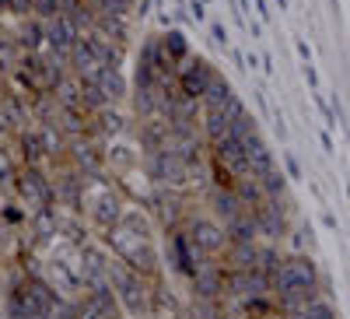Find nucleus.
<instances>
[{
  "instance_id": "obj_1",
  "label": "nucleus",
  "mask_w": 350,
  "mask_h": 319,
  "mask_svg": "<svg viewBox=\"0 0 350 319\" xmlns=\"http://www.w3.org/2000/svg\"><path fill=\"white\" fill-rule=\"evenodd\" d=\"M102 246L116 256V259H123V264L144 277H161V256L154 249V239L148 235H137V231L123 228L120 221H116L112 228L102 231Z\"/></svg>"
},
{
  "instance_id": "obj_2",
  "label": "nucleus",
  "mask_w": 350,
  "mask_h": 319,
  "mask_svg": "<svg viewBox=\"0 0 350 319\" xmlns=\"http://www.w3.org/2000/svg\"><path fill=\"white\" fill-rule=\"evenodd\" d=\"M123 207H126V204H123L120 186H112L105 176L84 179V211H88V218L95 221L98 231H105V228H112L116 221H120Z\"/></svg>"
},
{
  "instance_id": "obj_3",
  "label": "nucleus",
  "mask_w": 350,
  "mask_h": 319,
  "mask_svg": "<svg viewBox=\"0 0 350 319\" xmlns=\"http://www.w3.org/2000/svg\"><path fill=\"white\" fill-rule=\"evenodd\" d=\"M298 288H319V264L308 253H284L277 270L270 274V295H287Z\"/></svg>"
},
{
  "instance_id": "obj_4",
  "label": "nucleus",
  "mask_w": 350,
  "mask_h": 319,
  "mask_svg": "<svg viewBox=\"0 0 350 319\" xmlns=\"http://www.w3.org/2000/svg\"><path fill=\"white\" fill-rule=\"evenodd\" d=\"M11 196L21 200L25 207H36V204H56V193H53V176L42 165H18L14 168V183H11Z\"/></svg>"
},
{
  "instance_id": "obj_5",
  "label": "nucleus",
  "mask_w": 350,
  "mask_h": 319,
  "mask_svg": "<svg viewBox=\"0 0 350 319\" xmlns=\"http://www.w3.org/2000/svg\"><path fill=\"white\" fill-rule=\"evenodd\" d=\"M252 221H256V235L262 242H284L287 228H291V207L287 196H262L252 207Z\"/></svg>"
},
{
  "instance_id": "obj_6",
  "label": "nucleus",
  "mask_w": 350,
  "mask_h": 319,
  "mask_svg": "<svg viewBox=\"0 0 350 319\" xmlns=\"http://www.w3.org/2000/svg\"><path fill=\"white\" fill-rule=\"evenodd\" d=\"M144 211L151 214V221H158L165 231L172 228H179L189 214V204H186V196L183 190H168V186H158L154 193L144 196Z\"/></svg>"
},
{
  "instance_id": "obj_7",
  "label": "nucleus",
  "mask_w": 350,
  "mask_h": 319,
  "mask_svg": "<svg viewBox=\"0 0 350 319\" xmlns=\"http://www.w3.org/2000/svg\"><path fill=\"white\" fill-rule=\"evenodd\" d=\"M148 176L154 186H168V190H186L193 183V172L183 165V158L168 144L158 151H148Z\"/></svg>"
},
{
  "instance_id": "obj_8",
  "label": "nucleus",
  "mask_w": 350,
  "mask_h": 319,
  "mask_svg": "<svg viewBox=\"0 0 350 319\" xmlns=\"http://www.w3.org/2000/svg\"><path fill=\"white\" fill-rule=\"evenodd\" d=\"M183 228H186V235L193 239V246L207 256V259H217L221 253H224V246H228V235H224V225L221 221H214V218H207V214H186V221H183Z\"/></svg>"
},
{
  "instance_id": "obj_9",
  "label": "nucleus",
  "mask_w": 350,
  "mask_h": 319,
  "mask_svg": "<svg viewBox=\"0 0 350 319\" xmlns=\"http://www.w3.org/2000/svg\"><path fill=\"white\" fill-rule=\"evenodd\" d=\"M165 259H168V267L179 274V277H193L203 264H207V256H203L196 246H193V239L186 235V228L179 225V228H172L168 231V249H165Z\"/></svg>"
},
{
  "instance_id": "obj_10",
  "label": "nucleus",
  "mask_w": 350,
  "mask_h": 319,
  "mask_svg": "<svg viewBox=\"0 0 350 319\" xmlns=\"http://www.w3.org/2000/svg\"><path fill=\"white\" fill-rule=\"evenodd\" d=\"M262 295H270V274H262L259 267H249V270L224 267V298L245 302V298H262Z\"/></svg>"
},
{
  "instance_id": "obj_11",
  "label": "nucleus",
  "mask_w": 350,
  "mask_h": 319,
  "mask_svg": "<svg viewBox=\"0 0 350 319\" xmlns=\"http://www.w3.org/2000/svg\"><path fill=\"white\" fill-rule=\"evenodd\" d=\"M74 319H120V302L112 295V284L84 288L74 295Z\"/></svg>"
},
{
  "instance_id": "obj_12",
  "label": "nucleus",
  "mask_w": 350,
  "mask_h": 319,
  "mask_svg": "<svg viewBox=\"0 0 350 319\" xmlns=\"http://www.w3.org/2000/svg\"><path fill=\"white\" fill-rule=\"evenodd\" d=\"M67 162L81 172V176H105V144L102 140H88V137H74L67 140Z\"/></svg>"
},
{
  "instance_id": "obj_13",
  "label": "nucleus",
  "mask_w": 350,
  "mask_h": 319,
  "mask_svg": "<svg viewBox=\"0 0 350 319\" xmlns=\"http://www.w3.org/2000/svg\"><path fill=\"white\" fill-rule=\"evenodd\" d=\"M84 179L81 172L67 162V165H56V176H53V193H56V204L67 207L70 214H84Z\"/></svg>"
},
{
  "instance_id": "obj_14",
  "label": "nucleus",
  "mask_w": 350,
  "mask_h": 319,
  "mask_svg": "<svg viewBox=\"0 0 350 319\" xmlns=\"http://www.w3.org/2000/svg\"><path fill=\"white\" fill-rule=\"evenodd\" d=\"M81 32L74 28V21L67 14H56V18H46L42 21V46L49 49L53 60H60L67 67V56H70V46Z\"/></svg>"
},
{
  "instance_id": "obj_15",
  "label": "nucleus",
  "mask_w": 350,
  "mask_h": 319,
  "mask_svg": "<svg viewBox=\"0 0 350 319\" xmlns=\"http://www.w3.org/2000/svg\"><path fill=\"white\" fill-rule=\"evenodd\" d=\"M211 77H214V67L203 60V56H189V60L175 71V92H179L183 99H196L200 102V95L207 92Z\"/></svg>"
},
{
  "instance_id": "obj_16",
  "label": "nucleus",
  "mask_w": 350,
  "mask_h": 319,
  "mask_svg": "<svg viewBox=\"0 0 350 319\" xmlns=\"http://www.w3.org/2000/svg\"><path fill=\"white\" fill-rule=\"evenodd\" d=\"M28 231H32V242L42 246V242H53L60 235V225H64V214H60V204H36L28 207Z\"/></svg>"
},
{
  "instance_id": "obj_17",
  "label": "nucleus",
  "mask_w": 350,
  "mask_h": 319,
  "mask_svg": "<svg viewBox=\"0 0 350 319\" xmlns=\"http://www.w3.org/2000/svg\"><path fill=\"white\" fill-rule=\"evenodd\" d=\"M211 162L224 165L231 176H249V165H245V151H242V140H235L231 133H221L217 140H211Z\"/></svg>"
},
{
  "instance_id": "obj_18",
  "label": "nucleus",
  "mask_w": 350,
  "mask_h": 319,
  "mask_svg": "<svg viewBox=\"0 0 350 319\" xmlns=\"http://www.w3.org/2000/svg\"><path fill=\"white\" fill-rule=\"evenodd\" d=\"M189 295L193 298H217L224 302V267L207 259L193 277H189Z\"/></svg>"
},
{
  "instance_id": "obj_19",
  "label": "nucleus",
  "mask_w": 350,
  "mask_h": 319,
  "mask_svg": "<svg viewBox=\"0 0 350 319\" xmlns=\"http://www.w3.org/2000/svg\"><path fill=\"white\" fill-rule=\"evenodd\" d=\"M242 151H245L249 176H262V172H270V168L277 165V158H273V151H270V144L259 137V130L249 133V137L242 140Z\"/></svg>"
},
{
  "instance_id": "obj_20",
  "label": "nucleus",
  "mask_w": 350,
  "mask_h": 319,
  "mask_svg": "<svg viewBox=\"0 0 350 319\" xmlns=\"http://www.w3.org/2000/svg\"><path fill=\"white\" fill-rule=\"evenodd\" d=\"M95 88L102 92V99L109 105H120L126 99V81H123V71L120 67H98L95 71Z\"/></svg>"
},
{
  "instance_id": "obj_21",
  "label": "nucleus",
  "mask_w": 350,
  "mask_h": 319,
  "mask_svg": "<svg viewBox=\"0 0 350 319\" xmlns=\"http://www.w3.org/2000/svg\"><path fill=\"white\" fill-rule=\"evenodd\" d=\"M14 151H18V155H14L18 165H42V162H46V151H42V140H39L36 123H32V127H25V130H18Z\"/></svg>"
},
{
  "instance_id": "obj_22",
  "label": "nucleus",
  "mask_w": 350,
  "mask_h": 319,
  "mask_svg": "<svg viewBox=\"0 0 350 319\" xmlns=\"http://www.w3.org/2000/svg\"><path fill=\"white\" fill-rule=\"evenodd\" d=\"M137 144H140V151H144V155L165 148V144H168V123L161 120V116L140 120V127H137Z\"/></svg>"
},
{
  "instance_id": "obj_23",
  "label": "nucleus",
  "mask_w": 350,
  "mask_h": 319,
  "mask_svg": "<svg viewBox=\"0 0 350 319\" xmlns=\"http://www.w3.org/2000/svg\"><path fill=\"white\" fill-rule=\"evenodd\" d=\"M95 32L116 46H126L130 42V18L126 14H95Z\"/></svg>"
},
{
  "instance_id": "obj_24",
  "label": "nucleus",
  "mask_w": 350,
  "mask_h": 319,
  "mask_svg": "<svg viewBox=\"0 0 350 319\" xmlns=\"http://www.w3.org/2000/svg\"><path fill=\"white\" fill-rule=\"evenodd\" d=\"M231 99H235V88H231V81L224 74L214 71L211 84H207V92L200 95V109H228Z\"/></svg>"
},
{
  "instance_id": "obj_25",
  "label": "nucleus",
  "mask_w": 350,
  "mask_h": 319,
  "mask_svg": "<svg viewBox=\"0 0 350 319\" xmlns=\"http://www.w3.org/2000/svg\"><path fill=\"white\" fill-rule=\"evenodd\" d=\"M0 109L8 112V120H11V127H14V130L32 127V112H28V102H25V95H21V92L8 88L4 95H0Z\"/></svg>"
},
{
  "instance_id": "obj_26",
  "label": "nucleus",
  "mask_w": 350,
  "mask_h": 319,
  "mask_svg": "<svg viewBox=\"0 0 350 319\" xmlns=\"http://www.w3.org/2000/svg\"><path fill=\"white\" fill-rule=\"evenodd\" d=\"M256 249H259V239L256 242H228L221 267H228V270H249V267H256Z\"/></svg>"
},
{
  "instance_id": "obj_27",
  "label": "nucleus",
  "mask_w": 350,
  "mask_h": 319,
  "mask_svg": "<svg viewBox=\"0 0 350 319\" xmlns=\"http://www.w3.org/2000/svg\"><path fill=\"white\" fill-rule=\"evenodd\" d=\"M239 211H245L242 204H239V196H235V190H211V218L214 221H231Z\"/></svg>"
},
{
  "instance_id": "obj_28",
  "label": "nucleus",
  "mask_w": 350,
  "mask_h": 319,
  "mask_svg": "<svg viewBox=\"0 0 350 319\" xmlns=\"http://www.w3.org/2000/svg\"><path fill=\"white\" fill-rule=\"evenodd\" d=\"M14 42H18V49H21V53H36V49H42V18L28 14V18L18 25Z\"/></svg>"
},
{
  "instance_id": "obj_29",
  "label": "nucleus",
  "mask_w": 350,
  "mask_h": 319,
  "mask_svg": "<svg viewBox=\"0 0 350 319\" xmlns=\"http://www.w3.org/2000/svg\"><path fill=\"white\" fill-rule=\"evenodd\" d=\"M224 235L228 242H256V221H252V211H239L231 221H224Z\"/></svg>"
},
{
  "instance_id": "obj_30",
  "label": "nucleus",
  "mask_w": 350,
  "mask_h": 319,
  "mask_svg": "<svg viewBox=\"0 0 350 319\" xmlns=\"http://www.w3.org/2000/svg\"><path fill=\"white\" fill-rule=\"evenodd\" d=\"M158 42H161V53L168 56V60L175 64V67H183L186 60H189V42H186V36L179 32V28H172V32H165V36H158Z\"/></svg>"
},
{
  "instance_id": "obj_31",
  "label": "nucleus",
  "mask_w": 350,
  "mask_h": 319,
  "mask_svg": "<svg viewBox=\"0 0 350 319\" xmlns=\"http://www.w3.org/2000/svg\"><path fill=\"white\" fill-rule=\"evenodd\" d=\"M56 127H60V133H64L67 140L84 137V130H88V112H84V109H64V105H60V112H56Z\"/></svg>"
},
{
  "instance_id": "obj_32",
  "label": "nucleus",
  "mask_w": 350,
  "mask_h": 319,
  "mask_svg": "<svg viewBox=\"0 0 350 319\" xmlns=\"http://www.w3.org/2000/svg\"><path fill=\"white\" fill-rule=\"evenodd\" d=\"M228 123H231V120H228V112H224V109H203V120H200V137L211 144V140H217L221 133H228Z\"/></svg>"
},
{
  "instance_id": "obj_33",
  "label": "nucleus",
  "mask_w": 350,
  "mask_h": 319,
  "mask_svg": "<svg viewBox=\"0 0 350 319\" xmlns=\"http://www.w3.org/2000/svg\"><path fill=\"white\" fill-rule=\"evenodd\" d=\"M284 319H340V309H336L326 295H319V298H312L305 309L291 312V316H284Z\"/></svg>"
},
{
  "instance_id": "obj_34",
  "label": "nucleus",
  "mask_w": 350,
  "mask_h": 319,
  "mask_svg": "<svg viewBox=\"0 0 350 319\" xmlns=\"http://www.w3.org/2000/svg\"><path fill=\"white\" fill-rule=\"evenodd\" d=\"M53 99H56V105H64V109H81V81L74 74H67L64 81H56Z\"/></svg>"
},
{
  "instance_id": "obj_35",
  "label": "nucleus",
  "mask_w": 350,
  "mask_h": 319,
  "mask_svg": "<svg viewBox=\"0 0 350 319\" xmlns=\"http://www.w3.org/2000/svg\"><path fill=\"white\" fill-rule=\"evenodd\" d=\"M186 316L189 319H228V309L217 298H193L189 295V312Z\"/></svg>"
},
{
  "instance_id": "obj_36",
  "label": "nucleus",
  "mask_w": 350,
  "mask_h": 319,
  "mask_svg": "<svg viewBox=\"0 0 350 319\" xmlns=\"http://www.w3.org/2000/svg\"><path fill=\"white\" fill-rule=\"evenodd\" d=\"M231 190H235L239 204H242L245 211H252V207L259 204V200H262V190H259L256 176H239V179H235V186H231Z\"/></svg>"
},
{
  "instance_id": "obj_37",
  "label": "nucleus",
  "mask_w": 350,
  "mask_h": 319,
  "mask_svg": "<svg viewBox=\"0 0 350 319\" xmlns=\"http://www.w3.org/2000/svg\"><path fill=\"white\" fill-rule=\"evenodd\" d=\"M256 183H259L262 196H287V176H284L277 165L270 172H262V176H256Z\"/></svg>"
},
{
  "instance_id": "obj_38",
  "label": "nucleus",
  "mask_w": 350,
  "mask_h": 319,
  "mask_svg": "<svg viewBox=\"0 0 350 319\" xmlns=\"http://www.w3.org/2000/svg\"><path fill=\"white\" fill-rule=\"evenodd\" d=\"M4 319H28V305H25V298H21L18 281L8 284V292H4Z\"/></svg>"
},
{
  "instance_id": "obj_39",
  "label": "nucleus",
  "mask_w": 350,
  "mask_h": 319,
  "mask_svg": "<svg viewBox=\"0 0 350 319\" xmlns=\"http://www.w3.org/2000/svg\"><path fill=\"white\" fill-rule=\"evenodd\" d=\"M280 246L277 242H259V249H256V267L262 270V274H273L277 270V264H280Z\"/></svg>"
},
{
  "instance_id": "obj_40",
  "label": "nucleus",
  "mask_w": 350,
  "mask_h": 319,
  "mask_svg": "<svg viewBox=\"0 0 350 319\" xmlns=\"http://www.w3.org/2000/svg\"><path fill=\"white\" fill-rule=\"evenodd\" d=\"M28 221V207H21V204H14V200H4V204H0V225L4 228H21Z\"/></svg>"
},
{
  "instance_id": "obj_41",
  "label": "nucleus",
  "mask_w": 350,
  "mask_h": 319,
  "mask_svg": "<svg viewBox=\"0 0 350 319\" xmlns=\"http://www.w3.org/2000/svg\"><path fill=\"white\" fill-rule=\"evenodd\" d=\"M18 56H21V49H18L14 36H4V32H0V71L11 74V71L18 67Z\"/></svg>"
},
{
  "instance_id": "obj_42",
  "label": "nucleus",
  "mask_w": 350,
  "mask_h": 319,
  "mask_svg": "<svg viewBox=\"0 0 350 319\" xmlns=\"http://www.w3.org/2000/svg\"><path fill=\"white\" fill-rule=\"evenodd\" d=\"M284 242L291 246V253H305V249H312V246H315V239H312V228H308V225H301V228H287Z\"/></svg>"
},
{
  "instance_id": "obj_43",
  "label": "nucleus",
  "mask_w": 350,
  "mask_h": 319,
  "mask_svg": "<svg viewBox=\"0 0 350 319\" xmlns=\"http://www.w3.org/2000/svg\"><path fill=\"white\" fill-rule=\"evenodd\" d=\"M95 8V14H126L133 11V0H88Z\"/></svg>"
},
{
  "instance_id": "obj_44",
  "label": "nucleus",
  "mask_w": 350,
  "mask_h": 319,
  "mask_svg": "<svg viewBox=\"0 0 350 319\" xmlns=\"http://www.w3.org/2000/svg\"><path fill=\"white\" fill-rule=\"evenodd\" d=\"M211 183H214V190H231V186H235V176H231L224 165L211 162Z\"/></svg>"
},
{
  "instance_id": "obj_45",
  "label": "nucleus",
  "mask_w": 350,
  "mask_h": 319,
  "mask_svg": "<svg viewBox=\"0 0 350 319\" xmlns=\"http://www.w3.org/2000/svg\"><path fill=\"white\" fill-rule=\"evenodd\" d=\"M32 14L36 18H56V14H60V0H32Z\"/></svg>"
},
{
  "instance_id": "obj_46",
  "label": "nucleus",
  "mask_w": 350,
  "mask_h": 319,
  "mask_svg": "<svg viewBox=\"0 0 350 319\" xmlns=\"http://www.w3.org/2000/svg\"><path fill=\"white\" fill-rule=\"evenodd\" d=\"M8 14L28 18V14H32V0H8Z\"/></svg>"
},
{
  "instance_id": "obj_47",
  "label": "nucleus",
  "mask_w": 350,
  "mask_h": 319,
  "mask_svg": "<svg viewBox=\"0 0 350 319\" xmlns=\"http://www.w3.org/2000/svg\"><path fill=\"white\" fill-rule=\"evenodd\" d=\"M189 14H193L196 21H203V18H207V8H203V0H193V4H189Z\"/></svg>"
},
{
  "instance_id": "obj_48",
  "label": "nucleus",
  "mask_w": 350,
  "mask_h": 319,
  "mask_svg": "<svg viewBox=\"0 0 350 319\" xmlns=\"http://www.w3.org/2000/svg\"><path fill=\"white\" fill-rule=\"evenodd\" d=\"M8 133H14V127H11V120H8V112L0 109V137H8Z\"/></svg>"
},
{
  "instance_id": "obj_49",
  "label": "nucleus",
  "mask_w": 350,
  "mask_h": 319,
  "mask_svg": "<svg viewBox=\"0 0 350 319\" xmlns=\"http://www.w3.org/2000/svg\"><path fill=\"white\" fill-rule=\"evenodd\" d=\"M211 32H214V42H221V46L228 42V32H224V25H214Z\"/></svg>"
},
{
  "instance_id": "obj_50",
  "label": "nucleus",
  "mask_w": 350,
  "mask_h": 319,
  "mask_svg": "<svg viewBox=\"0 0 350 319\" xmlns=\"http://www.w3.org/2000/svg\"><path fill=\"white\" fill-rule=\"evenodd\" d=\"M287 172H291V176H295V179L301 176V168H298V162H295V158H287Z\"/></svg>"
},
{
  "instance_id": "obj_51",
  "label": "nucleus",
  "mask_w": 350,
  "mask_h": 319,
  "mask_svg": "<svg viewBox=\"0 0 350 319\" xmlns=\"http://www.w3.org/2000/svg\"><path fill=\"white\" fill-rule=\"evenodd\" d=\"M0 11H8V0H0Z\"/></svg>"
},
{
  "instance_id": "obj_52",
  "label": "nucleus",
  "mask_w": 350,
  "mask_h": 319,
  "mask_svg": "<svg viewBox=\"0 0 350 319\" xmlns=\"http://www.w3.org/2000/svg\"><path fill=\"white\" fill-rule=\"evenodd\" d=\"M0 267H4V253H0Z\"/></svg>"
},
{
  "instance_id": "obj_53",
  "label": "nucleus",
  "mask_w": 350,
  "mask_h": 319,
  "mask_svg": "<svg viewBox=\"0 0 350 319\" xmlns=\"http://www.w3.org/2000/svg\"><path fill=\"white\" fill-rule=\"evenodd\" d=\"M0 74H4V71H0Z\"/></svg>"
},
{
  "instance_id": "obj_54",
  "label": "nucleus",
  "mask_w": 350,
  "mask_h": 319,
  "mask_svg": "<svg viewBox=\"0 0 350 319\" xmlns=\"http://www.w3.org/2000/svg\"><path fill=\"white\" fill-rule=\"evenodd\" d=\"M228 319H231V316H228Z\"/></svg>"
}]
</instances>
